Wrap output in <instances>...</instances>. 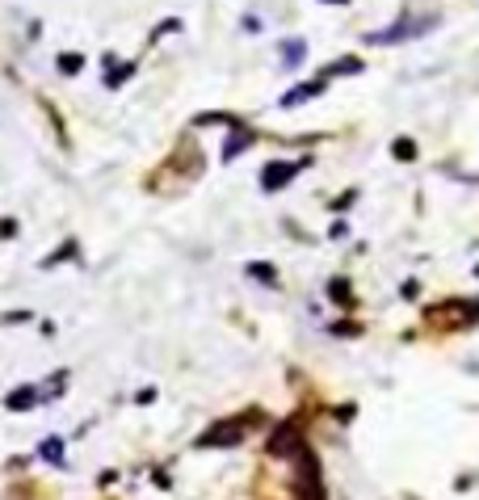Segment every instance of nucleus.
<instances>
[{"instance_id": "nucleus-3", "label": "nucleus", "mask_w": 479, "mask_h": 500, "mask_svg": "<svg viewBox=\"0 0 479 500\" xmlns=\"http://www.w3.org/2000/svg\"><path fill=\"white\" fill-rule=\"evenodd\" d=\"M475 320L479 303H438V308H429V324H438V328H466Z\"/></svg>"}, {"instance_id": "nucleus-12", "label": "nucleus", "mask_w": 479, "mask_h": 500, "mask_svg": "<svg viewBox=\"0 0 479 500\" xmlns=\"http://www.w3.org/2000/svg\"><path fill=\"white\" fill-rule=\"evenodd\" d=\"M391 152H395V160L408 165V160H416V143L412 139H395V143H391Z\"/></svg>"}, {"instance_id": "nucleus-18", "label": "nucleus", "mask_w": 479, "mask_h": 500, "mask_svg": "<svg viewBox=\"0 0 479 500\" xmlns=\"http://www.w3.org/2000/svg\"><path fill=\"white\" fill-rule=\"evenodd\" d=\"M328 4H350V0H328Z\"/></svg>"}, {"instance_id": "nucleus-6", "label": "nucleus", "mask_w": 479, "mask_h": 500, "mask_svg": "<svg viewBox=\"0 0 479 500\" xmlns=\"http://www.w3.org/2000/svg\"><path fill=\"white\" fill-rule=\"evenodd\" d=\"M303 165H295V160H273V165H265V173H261V190L265 193H278L282 185H290V177H295Z\"/></svg>"}, {"instance_id": "nucleus-14", "label": "nucleus", "mask_w": 479, "mask_h": 500, "mask_svg": "<svg viewBox=\"0 0 479 500\" xmlns=\"http://www.w3.org/2000/svg\"><path fill=\"white\" fill-rule=\"evenodd\" d=\"M337 72H362V59H337L328 67V76H337Z\"/></svg>"}, {"instance_id": "nucleus-5", "label": "nucleus", "mask_w": 479, "mask_h": 500, "mask_svg": "<svg viewBox=\"0 0 479 500\" xmlns=\"http://www.w3.org/2000/svg\"><path fill=\"white\" fill-rule=\"evenodd\" d=\"M244 429H248V416H240V421H219L215 429H207V433L198 437V446H240V442H244Z\"/></svg>"}, {"instance_id": "nucleus-7", "label": "nucleus", "mask_w": 479, "mask_h": 500, "mask_svg": "<svg viewBox=\"0 0 479 500\" xmlns=\"http://www.w3.org/2000/svg\"><path fill=\"white\" fill-rule=\"evenodd\" d=\"M324 93V80H307V85H298V89L282 93V110H295V105L311 102V97H320Z\"/></svg>"}, {"instance_id": "nucleus-15", "label": "nucleus", "mask_w": 479, "mask_h": 500, "mask_svg": "<svg viewBox=\"0 0 479 500\" xmlns=\"http://www.w3.org/2000/svg\"><path fill=\"white\" fill-rule=\"evenodd\" d=\"M80 67H84V59H80V55H64V59H59V72H67V76H76Z\"/></svg>"}, {"instance_id": "nucleus-10", "label": "nucleus", "mask_w": 479, "mask_h": 500, "mask_svg": "<svg viewBox=\"0 0 479 500\" xmlns=\"http://www.w3.org/2000/svg\"><path fill=\"white\" fill-rule=\"evenodd\" d=\"M282 55H286V67H298V64H303V55H307V42H303V39H290L282 47Z\"/></svg>"}, {"instance_id": "nucleus-13", "label": "nucleus", "mask_w": 479, "mask_h": 500, "mask_svg": "<svg viewBox=\"0 0 479 500\" xmlns=\"http://www.w3.org/2000/svg\"><path fill=\"white\" fill-rule=\"evenodd\" d=\"M248 278H257V282H278V273H273V265H261V261H257V265H248Z\"/></svg>"}, {"instance_id": "nucleus-16", "label": "nucleus", "mask_w": 479, "mask_h": 500, "mask_svg": "<svg viewBox=\"0 0 479 500\" xmlns=\"http://www.w3.org/2000/svg\"><path fill=\"white\" fill-rule=\"evenodd\" d=\"M333 299H337V303H350V282H345V278L333 282Z\"/></svg>"}, {"instance_id": "nucleus-2", "label": "nucleus", "mask_w": 479, "mask_h": 500, "mask_svg": "<svg viewBox=\"0 0 479 500\" xmlns=\"http://www.w3.org/2000/svg\"><path fill=\"white\" fill-rule=\"evenodd\" d=\"M438 26V17H404V22H395V26H387V30H375V34H366V42H408V39H421V34H429V30Z\"/></svg>"}, {"instance_id": "nucleus-4", "label": "nucleus", "mask_w": 479, "mask_h": 500, "mask_svg": "<svg viewBox=\"0 0 479 500\" xmlns=\"http://www.w3.org/2000/svg\"><path fill=\"white\" fill-rule=\"evenodd\" d=\"M303 446H307V442H303V429H298V421H282L270 433V454H273V459H295Z\"/></svg>"}, {"instance_id": "nucleus-8", "label": "nucleus", "mask_w": 479, "mask_h": 500, "mask_svg": "<svg viewBox=\"0 0 479 500\" xmlns=\"http://www.w3.org/2000/svg\"><path fill=\"white\" fill-rule=\"evenodd\" d=\"M248 143H253V130H244V127H235V135L227 143H223V160H235V156L244 152Z\"/></svg>"}, {"instance_id": "nucleus-17", "label": "nucleus", "mask_w": 479, "mask_h": 500, "mask_svg": "<svg viewBox=\"0 0 479 500\" xmlns=\"http://www.w3.org/2000/svg\"><path fill=\"white\" fill-rule=\"evenodd\" d=\"M130 72H135V67H130V64H127V67H118V72H110V89H114L118 80H127V76H130Z\"/></svg>"}, {"instance_id": "nucleus-1", "label": "nucleus", "mask_w": 479, "mask_h": 500, "mask_svg": "<svg viewBox=\"0 0 479 500\" xmlns=\"http://www.w3.org/2000/svg\"><path fill=\"white\" fill-rule=\"evenodd\" d=\"M295 496L298 500H324V479H320V462L307 446L295 454Z\"/></svg>"}, {"instance_id": "nucleus-11", "label": "nucleus", "mask_w": 479, "mask_h": 500, "mask_svg": "<svg viewBox=\"0 0 479 500\" xmlns=\"http://www.w3.org/2000/svg\"><path fill=\"white\" fill-rule=\"evenodd\" d=\"M42 459H47V462H64V442H59V437H47V442H42Z\"/></svg>"}, {"instance_id": "nucleus-9", "label": "nucleus", "mask_w": 479, "mask_h": 500, "mask_svg": "<svg viewBox=\"0 0 479 500\" xmlns=\"http://www.w3.org/2000/svg\"><path fill=\"white\" fill-rule=\"evenodd\" d=\"M4 404H9L13 412H26V408H34V404H39V391H34V387H17L13 396L4 399Z\"/></svg>"}]
</instances>
